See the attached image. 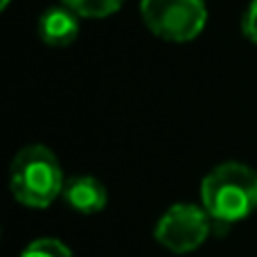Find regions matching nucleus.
Masks as SVG:
<instances>
[{
    "label": "nucleus",
    "mask_w": 257,
    "mask_h": 257,
    "mask_svg": "<svg viewBox=\"0 0 257 257\" xmlns=\"http://www.w3.org/2000/svg\"><path fill=\"white\" fill-rule=\"evenodd\" d=\"M68 9L77 14L79 18H90V21H104L122 9L124 0H63Z\"/></svg>",
    "instance_id": "0eeeda50"
},
{
    "label": "nucleus",
    "mask_w": 257,
    "mask_h": 257,
    "mask_svg": "<svg viewBox=\"0 0 257 257\" xmlns=\"http://www.w3.org/2000/svg\"><path fill=\"white\" fill-rule=\"evenodd\" d=\"M241 32L253 45H257V0L246 7L244 16H241Z\"/></svg>",
    "instance_id": "1a4fd4ad"
},
{
    "label": "nucleus",
    "mask_w": 257,
    "mask_h": 257,
    "mask_svg": "<svg viewBox=\"0 0 257 257\" xmlns=\"http://www.w3.org/2000/svg\"><path fill=\"white\" fill-rule=\"evenodd\" d=\"M61 199L68 203V208L77 210L81 214H97L106 208L108 190L99 178L79 174V176L66 178Z\"/></svg>",
    "instance_id": "39448f33"
},
{
    "label": "nucleus",
    "mask_w": 257,
    "mask_h": 257,
    "mask_svg": "<svg viewBox=\"0 0 257 257\" xmlns=\"http://www.w3.org/2000/svg\"><path fill=\"white\" fill-rule=\"evenodd\" d=\"M21 257H75L72 250L57 237H39L23 248Z\"/></svg>",
    "instance_id": "6e6552de"
},
{
    "label": "nucleus",
    "mask_w": 257,
    "mask_h": 257,
    "mask_svg": "<svg viewBox=\"0 0 257 257\" xmlns=\"http://www.w3.org/2000/svg\"><path fill=\"white\" fill-rule=\"evenodd\" d=\"M36 34L50 48H66L79 36V16L66 5L50 7L39 16Z\"/></svg>",
    "instance_id": "423d86ee"
},
{
    "label": "nucleus",
    "mask_w": 257,
    "mask_h": 257,
    "mask_svg": "<svg viewBox=\"0 0 257 257\" xmlns=\"http://www.w3.org/2000/svg\"><path fill=\"white\" fill-rule=\"evenodd\" d=\"M140 18L156 39L190 43L208 25L205 0H140Z\"/></svg>",
    "instance_id": "7ed1b4c3"
},
{
    "label": "nucleus",
    "mask_w": 257,
    "mask_h": 257,
    "mask_svg": "<svg viewBox=\"0 0 257 257\" xmlns=\"http://www.w3.org/2000/svg\"><path fill=\"white\" fill-rule=\"evenodd\" d=\"M66 176L57 154L45 145H27L9 165V190L21 205L45 210L63 194Z\"/></svg>",
    "instance_id": "f03ea898"
},
{
    "label": "nucleus",
    "mask_w": 257,
    "mask_h": 257,
    "mask_svg": "<svg viewBox=\"0 0 257 257\" xmlns=\"http://www.w3.org/2000/svg\"><path fill=\"white\" fill-rule=\"evenodd\" d=\"M9 3H12V0H0V9H7Z\"/></svg>",
    "instance_id": "9d476101"
},
{
    "label": "nucleus",
    "mask_w": 257,
    "mask_h": 257,
    "mask_svg": "<svg viewBox=\"0 0 257 257\" xmlns=\"http://www.w3.org/2000/svg\"><path fill=\"white\" fill-rule=\"evenodd\" d=\"M212 217L203 205L174 203L160 214L154 228V239L169 253L185 255L201 248L212 232Z\"/></svg>",
    "instance_id": "20e7f679"
},
{
    "label": "nucleus",
    "mask_w": 257,
    "mask_h": 257,
    "mask_svg": "<svg viewBox=\"0 0 257 257\" xmlns=\"http://www.w3.org/2000/svg\"><path fill=\"white\" fill-rule=\"evenodd\" d=\"M201 205L219 226H232L257 210V169L239 160L212 167L201 181Z\"/></svg>",
    "instance_id": "f257e3e1"
}]
</instances>
